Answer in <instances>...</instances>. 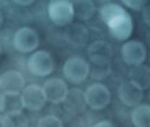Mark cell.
Masks as SVG:
<instances>
[{
    "label": "cell",
    "instance_id": "9",
    "mask_svg": "<svg viewBox=\"0 0 150 127\" xmlns=\"http://www.w3.org/2000/svg\"><path fill=\"white\" fill-rule=\"evenodd\" d=\"M122 60L130 67L143 64L148 56V50L144 43L139 41H126L120 48Z\"/></svg>",
    "mask_w": 150,
    "mask_h": 127
},
{
    "label": "cell",
    "instance_id": "26",
    "mask_svg": "<svg viewBox=\"0 0 150 127\" xmlns=\"http://www.w3.org/2000/svg\"><path fill=\"white\" fill-rule=\"evenodd\" d=\"M0 127H5V125H4V118H3V115H0Z\"/></svg>",
    "mask_w": 150,
    "mask_h": 127
},
{
    "label": "cell",
    "instance_id": "6",
    "mask_svg": "<svg viewBox=\"0 0 150 127\" xmlns=\"http://www.w3.org/2000/svg\"><path fill=\"white\" fill-rule=\"evenodd\" d=\"M86 105L94 111H101L106 108L111 102V93L108 88L100 83L94 82L89 84L85 90Z\"/></svg>",
    "mask_w": 150,
    "mask_h": 127
},
{
    "label": "cell",
    "instance_id": "5",
    "mask_svg": "<svg viewBox=\"0 0 150 127\" xmlns=\"http://www.w3.org/2000/svg\"><path fill=\"white\" fill-rule=\"evenodd\" d=\"M12 45L18 52L32 53L40 45V36L32 27L22 26L14 32L12 37Z\"/></svg>",
    "mask_w": 150,
    "mask_h": 127
},
{
    "label": "cell",
    "instance_id": "24",
    "mask_svg": "<svg viewBox=\"0 0 150 127\" xmlns=\"http://www.w3.org/2000/svg\"><path fill=\"white\" fill-rule=\"evenodd\" d=\"M5 107H6V96L0 92V114L5 112Z\"/></svg>",
    "mask_w": 150,
    "mask_h": 127
},
{
    "label": "cell",
    "instance_id": "13",
    "mask_svg": "<svg viewBox=\"0 0 150 127\" xmlns=\"http://www.w3.org/2000/svg\"><path fill=\"white\" fill-rule=\"evenodd\" d=\"M87 56L91 63H111V60L113 57V50L106 41L98 39L88 45Z\"/></svg>",
    "mask_w": 150,
    "mask_h": 127
},
{
    "label": "cell",
    "instance_id": "4",
    "mask_svg": "<svg viewBox=\"0 0 150 127\" xmlns=\"http://www.w3.org/2000/svg\"><path fill=\"white\" fill-rule=\"evenodd\" d=\"M47 12L50 20L57 26H68L74 20V8L71 1L52 0L47 6Z\"/></svg>",
    "mask_w": 150,
    "mask_h": 127
},
{
    "label": "cell",
    "instance_id": "21",
    "mask_svg": "<svg viewBox=\"0 0 150 127\" xmlns=\"http://www.w3.org/2000/svg\"><path fill=\"white\" fill-rule=\"evenodd\" d=\"M123 5L129 10H132L136 12H142L143 8L148 5L145 0H123Z\"/></svg>",
    "mask_w": 150,
    "mask_h": 127
},
{
    "label": "cell",
    "instance_id": "30",
    "mask_svg": "<svg viewBox=\"0 0 150 127\" xmlns=\"http://www.w3.org/2000/svg\"><path fill=\"white\" fill-rule=\"evenodd\" d=\"M149 60H150V51H149Z\"/></svg>",
    "mask_w": 150,
    "mask_h": 127
},
{
    "label": "cell",
    "instance_id": "29",
    "mask_svg": "<svg viewBox=\"0 0 150 127\" xmlns=\"http://www.w3.org/2000/svg\"><path fill=\"white\" fill-rule=\"evenodd\" d=\"M0 55H1V48H0Z\"/></svg>",
    "mask_w": 150,
    "mask_h": 127
},
{
    "label": "cell",
    "instance_id": "14",
    "mask_svg": "<svg viewBox=\"0 0 150 127\" xmlns=\"http://www.w3.org/2000/svg\"><path fill=\"white\" fill-rule=\"evenodd\" d=\"M63 103H64V108L73 115H76L83 112L87 106L85 101V92H82L80 89L69 90L68 96Z\"/></svg>",
    "mask_w": 150,
    "mask_h": 127
},
{
    "label": "cell",
    "instance_id": "2",
    "mask_svg": "<svg viewBox=\"0 0 150 127\" xmlns=\"http://www.w3.org/2000/svg\"><path fill=\"white\" fill-rule=\"evenodd\" d=\"M26 68L30 74L37 77H47L55 69L51 53L45 50H36L28 57Z\"/></svg>",
    "mask_w": 150,
    "mask_h": 127
},
{
    "label": "cell",
    "instance_id": "20",
    "mask_svg": "<svg viewBox=\"0 0 150 127\" xmlns=\"http://www.w3.org/2000/svg\"><path fill=\"white\" fill-rule=\"evenodd\" d=\"M36 127H63L62 120L56 115H44L37 121Z\"/></svg>",
    "mask_w": 150,
    "mask_h": 127
},
{
    "label": "cell",
    "instance_id": "3",
    "mask_svg": "<svg viewBox=\"0 0 150 127\" xmlns=\"http://www.w3.org/2000/svg\"><path fill=\"white\" fill-rule=\"evenodd\" d=\"M62 74L68 82L81 84L89 75V63L81 56H71L63 63Z\"/></svg>",
    "mask_w": 150,
    "mask_h": 127
},
{
    "label": "cell",
    "instance_id": "18",
    "mask_svg": "<svg viewBox=\"0 0 150 127\" xmlns=\"http://www.w3.org/2000/svg\"><path fill=\"white\" fill-rule=\"evenodd\" d=\"M3 118L5 127H29V119L23 111L7 112Z\"/></svg>",
    "mask_w": 150,
    "mask_h": 127
},
{
    "label": "cell",
    "instance_id": "7",
    "mask_svg": "<svg viewBox=\"0 0 150 127\" xmlns=\"http://www.w3.org/2000/svg\"><path fill=\"white\" fill-rule=\"evenodd\" d=\"M25 88V77L18 70H6L0 74V92L5 96H19Z\"/></svg>",
    "mask_w": 150,
    "mask_h": 127
},
{
    "label": "cell",
    "instance_id": "27",
    "mask_svg": "<svg viewBox=\"0 0 150 127\" xmlns=\"http://www.w3.org/2000/svg\"><path fill=\"white\" fill-rule=\"evenodd\" d=\"M3 22H4V17H3V13L0 12V26L3 25Z\"/></svg>",
    "mask_w": 150,
    "mask_h": 127
},
{
    "label": "cell",
    "instance_id": "11",
    "mask_svg": "<svg viewBox=\"0 0 150 127\" xmlns=\"http://www.w3.org/2000/svg\"><path fill=\"white\" fill-rule=\"evenodd\" d=\"M64 41L73 48H83L88 39H89V32L88 29L80 23H71L66 26L63 32Z\"/></svg>",
    "mask_w": 150,
    "mask_h": 127
},
{
    "label": "cell",
    "instance_id": "25",
    "mask_svg": "<svg viewBox=\"0 0 150 127\" xmlns=\"http://www.w3.org/2000/svg\"><path fill=\"white\" fill-rule=\"evenodd\" d=\"M14 4L16 5H18V6H30V5H32V4H35V1L33 0H17V1H14Z\"/></svg>",
    "mask_w": 150,
    "mask_h": 127
},
{
    "label": "cell",
    "instance_id": "19",
    "mask_svg": "<svg viewBox=\"0 0 150 127\" xmlns=\"http://www.w3.org/2000/svg\"><path fill=\"white\" fill-rule=\"evenodd\" d=\"M112 72L111 63H91L89 64V75L96 81H103L107 79Z\"/></svg>",
    "mask_w": 150,
    "mask_h": 127
},
{
    "label": "cell",
    "instance_id": "16",
    "mask_svg": "<svg viewBox=\"0 0 150 127\" xmlns=\"http://www.w3.org/2000/svg\"><path fill=\"white\" fill-rule=\"evenodd\" d=\"M130 119L134 127H150V105L141 103L132 108Z\"/></svg>",
    "mask_w": 150,
    "mask_h": 127
},
{
    "label": "cell",
    "instance_id": "8",
    "mask_svg": "<svg viewBox=\"0 0 150 127\" xmlns=\"http://www.w3.org/2000/svg\"><path fill=\"white\" fill-rule=\"evenodd\" d=\"M21 102L25 109L30 112L41 111L47 103V99L43 92V88L36 83L25 86L23 92L21 93Z\"/></svg>",
    "mask_w": 150,
    "mask_h": 127
},
{
    "label": "cell",
    "instance_id": "17",
    "mask_svg": "<svg viewBox=\"0 0 150 127\" xmlns=\"http://www.w3.org/2000/svg\"><path fill=\"white\" fill-rule=\"evenodd\" d=\"M73 8H74L75 18H78L79 20H89L97 11L94 3L89 1V0H78V1H74Z\"/></svg>",
    "mask_w": 150,
    "mask_h": 127
},
{
    "label": "cell",
    "instance_id": "12",
    "mask_svg": "<svg viewBox=\"0 0 150 127\" xmlns=\"http://www.w3.org/2000/svg\"><path fill=\"white\" fill-rule=\"evenodd\" d=\"M118 98L124 106L135 108L136 106L141 105L143 100V90L129 80V81L123 82L119 86Z\"/></svg>",
    "mask_w": 150,
    "mask_h": 127
},
{
    "label": "cell",
    "instance_id": "23",
    "mask_svg": "<svg viewBox=\"0 0 150 127\" xmlns=\"http://www.w3.org/2000/svg\"><path fill=\"white\" fill-rule=\"evenodd\" d=\"M93 127H116V126L108 120H101V121H98Z\"/></svg>",
    "mask_w": 150,
    "mask_h": 127
},
{
    "label": "cell",
    "instance_id": "28",
    "mask_svg": "<svg viewBox=\"0 0 150 127\" xmlns=\"http://www.w3.org/2000/svg\"><path fill=\"white\" fill-rule=\"evenodd\" d=\"M149 101H150V92H149Z\"/></svg>",
    "mask_w": 150,
    "mask_h": 127
},
{
    "label": "cell",
    "instance_id": "15",
    "mask_svg": "<svg viewBox=\"0 0 150 127\" xmlns=\"http://www.w3.org/2000/svg\"><path fill=\"white\" fill-rule=\"evenodd\" d=\"M130 81L142 90L150 88V68L145 64L132 67L130 70Z\"/></svg>",
    "mask_w": 150,
    "mask_h": 127
},
{
    "label": "cell",
    "instance_id": "22",
    "mask_svg": "<svg viewBox=\"0 0 150 127\" xmlns=\"http://www.w3.org/2000/svg\"><path fill=\"white\" fill-rule=\"evenodd\" d=\"M142 17H143V20L144 23L150 27V4H148L143 11H142Z\"/></svg>",
    "mask_w": 150,
    "mask_h": 127
},
{
    "label": "cell",
    "instance_id": "1",
    "mask_svg": "<svg viewBox=\"0 0 150 127\" xmlns=\"http://www.w3.org/2000/svg\"><path fill=\"white\" fill-rule=\"evenodd\" d=\"M100 18L107 26L110 34L118 42H126L134 32V19L130 13L115 3H106L99 8Z\"/></svg>",
    "mask_w": 150,
    "mask_h": 127
},
{
    "label": "cell",
    "instance_id": "10",
    "mask_svg": "<svg viewBox=\"0 0 150 127\" xmlns=\"http://www.w3.org/2000/svg\"><path fill=\"white\" fill-rule=\"evenodd\" d=\"M42 88H43L47 102H50L52 105L63 103L69 93L68 84L66 83V81L63 79H60V77L48 79L43 83Z\"/></svg>",
    "mask_w": 150,
    "mask_h": 127
}]
</instances>
